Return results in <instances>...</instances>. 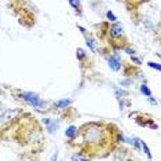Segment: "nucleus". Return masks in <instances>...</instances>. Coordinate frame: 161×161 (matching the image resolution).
<instances>
[{
	"mask_svg": "<svg viewBox=\"0 0 161 161\" xmlns=\"http://www.w3.org/2000/svg\"><path fill=\"white\" fill-rule=\"evenodd\" d=\"M101 131L96 127H90L85 133V140L89 143H97L101 140Z\"/></svg>",
	"mask_w": 161,
	"mask_h": 161,
	"instance_id": "1",
	"label": "nucleus"
},
{
	"mask_svg": "<svg viewBox=\"0 0 161 161\" xmlns=\"http://www.w3.org/2000/svg\"><path fill=\"white\" fill-rule=\"evenodd\" d=\"M23 98L34 107H40L41 106V102L39 98L33 93H24L23 94Z\"/></svg>",
	"mask_w": 161,
	"mask_h": 161,
	"instance_id": "2",
	"label": "nucleus"
},
{
	"mask_svg": "<svg viewBox=\"0 0 161 161\" xmlns=\"http://www.w3.org/2000/svg\"><path fill=\"white\" fill-rule=\"evenodd\" d=\"M123 32V29L121 26L120 24H114L111 27V36L114 37V38H118V37H120L122 36V34Z\"/></svg>",
	"mask_w": 161,
	"mask_h": 161,
	"instance_id": "3",
	"label": "nucleus"
},
{
	"mask_svg": "<svg viewBox=\"0 0 161 161\" xmlns=\"http://www.w3.org/2000/svg\"><path fill=\"white\" fill-rule=\"evenodd\" d=\"M109 66L111 68V69L114 70V71H118L119 69H120V63H119V60H118V58L111 57L108 61Z\"/></svg>",
	"mask_w": 161,
	"mask_h": 161,
	"instance_id": "4",
	"label": "nucleus"
},
{
	"mask_svg": "<svg viewBox=\"0 0 161 161\" xmlns=\"http://www.w3.org/2000/svg\"><path fill=\"white\" fill-rule=\"evenodd\" d=\"M18 114V110H14V111H10L7 113H5L3 114V118H5V120H11V118H14L15 116Z\"/></svg>",
	"mask_w": 161,
	"mask_h": 161,
	"instance_id": "5",
	"label": "nucleus"
},
{
	"mask_svg": "<svg viewBox=\"0 0 161 161\" xmlns=\"http://www.w3.org/2000/svg\"><path fill=\"white\" fill-rule=\"evenodd\" d=\"M69 104L70 101L69 99H63V100H60L59 101H57L56 103V106H57V107H60V108H62V107H66Z\"/></svg>",
	"mask_w": 161,
	"mask_h": 161,
	"instance_id": "6",
	"label": "nucleus"
},
{
	"mask_svg": "<svg viewBox=\"0 0 161 161\" xmlns=\"http://www.w3.org/2000/svg\"><path fill=\"white\" fill-rule=\"evenodd\" d=\"M75 131H76V128H75L74 126H71V127L68 128L65 134H66L68 137H72L75 135Z\"/></svg>",
	"mask_w": 161,
	"mask_h": 161,
	"instance_id": "7",
	"label": "nucleus"
},
{
	"mask_svg": "<svg viewBox=\"0 0 161 161\" xmlns=\"http://www.w3.org/2000/svg\"><path fill=\"white\" fill-rule=\"evenodd\" d=\"M86 44H87V46H88V47L91 49V51L94 52V50H95V45H94V41L93 39H91V38L87 39Z\"/></svg>",
	"mask_w": 161,
	"mask_h": 161,
	"instance_id": "8",
	"label": "nucleus"
},
{
	"mask_svg": "<svg viewBox=\"0 0 161 161\" xmlns=\"http://www.w3.org/2000/svg\"><path fill=\"white\" fill-rule=\"evenodd\" d=\"M142 144H143V151H144L145 154L147 155V157H148V159H152V154H151V152H150L149 148L147 146V144L145 143L143 141H142Z\"/></svg>",
	"mask_w": 161,
	"mask_h": 161,
	"instance_id": "9",
	"label": "nucleus"
},
{
	"mask_svg": "<svg viewBox=\"0 0 161 161\" xmlns=\"http://www.w3.org/2000/svg\"><path fill=\"white\" fill-rule=\"evenodd\" d=\"M141 91H142L143 94L147 95V96H150L151 94H152V93H151V90L148 89V87H147V85H144L141 86Z\"/></svg>",
	"mask_w": 161,
	"mask_h": 161,
	"instance_id": "10",
	"label": "nucleus"
},
{
	"mask_svg": "<svg viewBox=\"0 0 161 161\" xmlns=\"http://www.w3.org/2000/svg\"><path fill=\"white\" fill-rule=\"evenodd\" d=\"M148 65H149L151 68H152V69H155L161 71V65H159V64H157V63L154 62H149L148 63Z\"/></svg>",
	"mask_w": 161,
	"mask_h": 161,
	"instance_id": "11",
	"label": "nucleus"
},
{
	"mask_svg": "<svg viewBox=\"0 0 161 161\" xmlns=\"http://www.w3.org/2000/svg\"><path fill=\"white\" fill-rule=\"evenodd\" d=\"M69 2L70 4L75 8H77L80 6V0H69Z\"/></svg>",
	"mask_w": 161,
	"mask_h": 161,
	"instance_id": "12",
	"label": "nucleus"
},
{
	"mask_svg": "<svg viewBox=\"0 0 161 161\" xmlns=\"http://www.w3.org/2000/svg\"><path fill=\"white\" fill-rule=\"evenodd\" d=\"M107 18H108L110 20H111V21H114L116 19V17L114 16V14H113V13L111 11H108V13H107Z\"/></svg>",
	"mask_w": 161,
	"mask_h": 161,
	"instance_id": "13",
	"label": "nucleus"
},
{
	"mask_svg": "<svg viewBox=\"0 0 161 161\" xmlns=\"http://www.w3.org/2000/svg\"><path fill=\"white\" fill-rule=\"evenodd\" d=\"M72 160H80V161H84V160H86V159H85L84 157L82 156H73L72 158Z\"/></svg>",
	"mask_w": 161,
	"mask_h": 161,
	"instance_id": "14",
	"label": "nucleus"
},
{
	"mask_svg": "<svg viewBox=\"0 0 161 161\" xmlns=\"http://www.w3.org/2000/svg\"><path fill=\"white\" fill-rule=\"evenodd\" d=\"M127 53H130V54H133V53H134V52H133V51H130V50H127Z\"/></svg>",
	"mask_w": 161,
	"mask_h": 161,
	"instance_id": "15",
	"label": "nucleus"
},
{
	"mask_svg": "<svg viewBox=\"0 0 161 161\" xmlns=\"http://www.w3.org/2000/svg\"><path fill=\"white\" fill-rule=\"evenodd\" d=\"M160 42H161V37H160Z\"/></svg>",
	"mask_w": 161,
	"mask_h": 161,
	"instance_id": "16",
	"label": "nucleus"
}]
</instances>
